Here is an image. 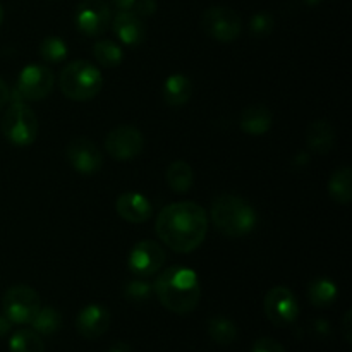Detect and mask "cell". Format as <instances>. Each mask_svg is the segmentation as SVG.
<instances>
[{
	"instance_id": "1",
	"label": "cell",
	"mask_w": 352,
	"mask_h": 352,
	"mask_svg": "<svg viewBox=\"0 0 352 352\" xmlns=\"http://www.w3.org/2000/svg\"><path fill=\"white\" fill-rule=\"evenodd\" d=\"M155 232L162 243L175 253L198 250L208 232V215L195 201H177L167 205L157 217Z\"/></svg>"
},
{
	"instance_id": "2",
	"label": "cell",
	"mask_w": 352,
	"mask_h": 352,
	"mask_svg": "<svg viewBox=\"0 0 352 352\" xmlns=\"http://www.w3.org/2000/svg\"><path fill=\"white\" fill-rule=\"evenodd\" d=\"M153 294L168 311L188 315L199 305L201 284L191 268L172 267L158 275L153 284Z\"/></svg>"
},
{
	"instance_id": "3",
	"label": "cell",
	"mask_w": 352,
	"mask_h": 352,
	"mask_svg": "<svg viewBox=\"0 0 352 352\" xmlns=\"http://www.w3.org/2000/svg\"><path fill=\"white\" fill-rule=\"evenodd\" d=\"M210 219L220 234L227 237H244L256 227L258 215L246 199L236 195H219L212 201Z\"/></svg>"
},
{
	"instance_id": "4",
	"label": "cell",
	"mask_w": 352,
	"mask_h": 352,
	"mask_svg": "<svg viewBox=\"0 0 352 352\" xmlns=\"http://www.w3.org/2000/svg\"><path fill=\"white\" fill-rule=\"evenodd\" d=\"M58 88L65 98L88 102L102 91V71L88 60H74L62 69L58 76Z\"/></svg>"
},
{
	"instance_id": "5",
	"label": "cell",
	"mask_w": 352,
	"mask_h": 352,
	"mask_svg": "<svg viewBox=\"0 0 352 352\" xmlns=\"http://www.w3.org/2000/svg\"><path fill=\"white\" fill-rule=\"evenodd\" d=\"M2 134L14 146H30L38 136L36 113L23 102L10 103L2 117Z\"/></svg>"
},
{
	"instance_id": "6",
	"label": "cell",
	"mask_w": 352,
	"mask_h": 352,
	"mask_svg": "<svg viewBox=\"0 0 352 352\" xmlns=\"http://www.w3.org/2000/svg\"><path fill=\"white\" fill-rule=\"evenodd\" d=\"M199 24L206 36L220 41V43L236 41L243 31V21H241L239 14L226 6L208 7L203 12Z\"/></svg>"
},
{
	"instance_id": "7",
	"label": "cell",
	"mask_w": 352,
	"mask_h": 352,
	"mask_svg": "<svg viewBox=\"0 0 352 352\" xmlns=\"http://www.w3.org/2000/svg\"><path fill=\"white\" fill-rule=\"evenodd\" d=\"M40 308V294L28 285H14V287L7 289V292L3 294L2 309L10 323L28 325L36 316Z\"/></svg>"
},
{
	"instance_id": "8",
	"label": "cell",
	"mask_w": 352,
	"mask_h": 352,
	"mask_svg": "<svg viewBox=\"0 0 352 352\" xmlns=\"http://www.w3.org/2000/svg\"><path fill=\"white\" fill-rule=\"evenodd\" d=\"M74 23L85 36H102L112 23V10L105 0H81L76 7Z\"/></svg>"
},
{
	"instance_id": "9",
	"label": "cell",
	"mask_w": 352,
	"mask_h": 352,
	"mask_svg": "<svg viewBox=\"0 0 352 352\" xmlns=\"http://www.w3.org/2000/svg\"><path fill=\"white\" fill-rule=\"evenodd\" d=\"M55 85V76L50 67L43 64H28L19 72L17 79V93L19 98L28 102H38L47 98Z\"/></svg>"
},
{
	"instance_id": "10",
	"label": "cell",
	"mask_w": 352,
	"mask_h": 352,
	"mask_svg": "<svg viewBox=\"0 0 352 352\" xmlns=\"http://www.w3.org/2000/svg\"><path fill=\"white\" fill-rule=\"evenodd\" d=\"M263 309L267 318L275 327H289L298 320L299 305L294 292L284 285L270 289L265 296Z\"/></svg>"
},
{
	"instance_id": "11",
	"label": "cell",
	"mask_w": 352,
	"mask_h": 352,
	"mask_svg": "<svg viewBox=\"0 0 352 352\" xmlns=\"http://www.w3.org/2000/svg\"><path fill=\"white\" fill-rule=\"evenodd\" d=\"M165 250L151 239H143L133 246L127 258V267L136 277L146 278L160 272L165 263Z\"/></svg>"
},
{
	"instance_id": "12",
	"label": "cell",
	"mask_w": 352,
	"mask_h": 352,
	"mask_svg": "<svg viewBox=\"0 0 352 352\" xmlns=\"http://www.w3.org/2000/svg\"><path fill=\"white\" fill-rule=\"evenodd\" d=\"M143 133L134 126L116 127L105 138V151L113 160H133V158H136L143 151Z\"/></svg>"
},
{
	"instance_id": "13",
	"label": "cell",
	"mask_w": 352,
	"mask_h": 352,
	"mask_svg": "<svg viewBox=\"0 0 352 352\" xmlns=\"http://www.w3.org/2000/svg\"><path fill=\"white\" fill-rule=\"evenodd\" d=\"M67 160L71 167L81 175H95L102 170V150L88 138H76L67 144Z\"/></svg>"
},
{
	"instance_id": "14",
	"label": "cell",
	"mask_w": 352,
	"mask_h": 352,
	"mask_svg": "<svg viewBox=\"0 0 352 352\" xmlns=\"http://www.w3.org/2000/svg\"><path fill=\"white\" fill-rule=\"evenodd\" d=\"M110 26L120 43L127 45V47H138L146 40V26H144L143 19L136 16L133 10H119L112 17Z\"/></svg>"
},
{
	"instance_id": "15",
	"label": "cell",
	"mask_w": 352,
	"mask_h": 352,
	"mask_svg": "<svg viewBox=\"0 0 352 352\" xmlns=\"http://www.w3.org/2000/svg\"><path fill=\"white\" fill-rule=\"evenodd\" d=\"M110 311L102 305H88L79 311L76 329L85 339H98L109 330Z\"/></svg>"
},
{
	"instance_id": "16",
	"label": "cell",
	"mask_w": 352,
	"mask_h": 352,
	"mask_svg": "<svg viewBox=\"0 0 352 352\" xmlns=\"http://www.w3.org/2000/svg\"><path fill=\"white\" fill-rule=\"evenodd\" d=\"M116 210L120 219L129 223H143L153 215L150 199L141 192H122L117 198Z\"/></svg>"
},
{
	"instance_id": "17",
	"label": "cell",
	"mask_w": 352,
	"mask_h": 352,
	"mask_svg": "<svg viewBox=\"0 0 352 352\" xmlns=\"http://www.w3.org/2000/svg\"><path fill=\"white\" fill-rule=\"evenodd\" d=\"M272 120L274 116L270 109L265 105H250L241 112L239 126L250 136H263L270 131Z\"/></svg>"
},
{
	"instance_id": "18",
	"label": "cell",
	"mask_w": 352,
	"mask_h": 352,
	"mask_svg": "<svg viewBox=\"0 0 352 352\" xmlns=\"http://www.w3.org/2000/svg\"><path fill=\"white\" fill-rule=\"evenodd\" d=\"M333 144H336V131H333L332 124L322 119L309 124L308 131H306V146L311 153H329Z\"/></svg>"
},
{
	"instance_id": "19",
	"label": "cell",
	"mask_w": 352,
	"mask_h": 352,
	"mask_svg": "<svg viewBox=\"0 0 352 352\" xmlns=\"http://www.w3.org/2000/svg\"><path fill=\"white\" fill-rule=\"evenodd\" d=\"M162 96L168 107H182L191 100L192 82L184 74H172L162 86Z\"/></svg>"
},
{
	"instance_id": "20",
	"label": "cell",
	"mask_w": 352,
	"mask_h": 352,
	"mask_svg": "<svg viewBox=\"0 0 352 352\" xmlns=\"http://www.w3.org/2000/svg\"><path fill=\"white\" fill-rule=\"evenodd\" d=\"M306 294H308L309 302L313 306H316V308H329V306L336 302L337 296H339V289H337L336 282L322 277L309 282Z\"/></svg>"
},
{
	"instance_id": "21",
	"label": "cell",
	"mask_w": 352,
	"mask_h": 352,
	"mask_svg": "<svg viewBox=\"0 0 352 352\" xmlns=\"http://www.w3.org/2000/svg\"><path fill=\"white\" fill-rule=\"evenodd\" d=\"M167 184L168 188L174 192H188L192 188V182H195V172H192L191 165L184 160H175L172 162L167 167Z\"/></svg>"
},
{
	"instance_id": "22",
	"label": "cell",
	"mask_w": 352,
	"mask_h": 352,
	"mask_svg": "<svg viewBox=\"0 0 352 352\" xmlns=\"http://www.w3.org/2000/svg\"><path fill=\"white\" fill-rule=\"evenodd\" d=\"M329 195L339 205H349L352 199V170L351 167H340L329 181Z\"/></svg>"
},
{
	"instance_id": "23",
	"label": "cell",
	"mask_w": 352,
	"mask_h": 352,
	"mask_svg": "<svg viewBox=\"0 0 352 352\" xmlns=\"http://www.w3.org/2000/svg\"><path fill=\"white\" fill-rule=\"evenodd\" d=\"M206 330H208L210 339L220 346H229L237 339L236 323L226 316H212L206 323Z\"/></svg>"
},
{
	"instance_id": "24",
	"label": "cell",
	"mask_w": 352,
	"mask_h": 352,
	"mask_svg": "<svg viewBox=\"0 0 352 352\" xmlns=\"http://www.w3.org/2000/svg\"><path fill=\"white\" fill-rule=\"evenodd\" d=\"M93 57L102 67L116 69L122 64L124 52L116 41L112 40H98L93 45Z\"/></svg>"
},
{
	"instance_id": "25",
	"label": "cell",
	"mask_w": 352,
	"mask_h": 352,
	"mask_svg": "<svg viewBox=\"0 0 352 352\" xmlns=\"http://www.w3.org/2000/svg\"><path fill=\"white\" fill-rule=\"evenodd\" d=\"M9 349L10 352H45V344L33 329H23L10 337Z\"/></svg>"
},
{
	"instance_id": "26",
	"label": "cell",
	"mask_w": 352,
	"mask_h": 352,
	"mask_svg": "<svg viewBox=\"0 0 352 352\" xmlns=\"http://www.w3.org/2000/svg\"><path fill=\"white\" fill-rule=\"evenodd\" d=\"M33 327V330L40 336H54L62 325V316L58 313V309L47 306V308H40V311L36 313L33 320L30 323Z\"/></svg>"
},
{
	"instance_id": "27",
	"label": "cell",
	"mask_w": 352,
	"mask_h": 352,
	"mask_svg": "<svg viewBox=\"0 0 352 352\" xmlns=\"http://www.w3.org/2000/svg\"><path fill=\"white\" fill-rule=\"evenodd\" d=\"M40 55L47 64H60L67 57V43L60 36H47L40 43Z\"/></svg>"
},
{
	"instance_id": "28",
	"label": "cell",
	"mask_w": 352,
	"mask_h": 352,
	"mask_svg": "<svg viewBox=\"0 0 352 352\" xmlns=\"http://www.w3.org/2000/svg\"><path fill=\"white\" fill-rule=\"evenodd\" d=\"M151 294H153V285L144 282L143 278L129 280L124 285V296L131 302H144L151 298Z\"/></svg>"
},
{
	"instance_id": "29",
	"label": "cell",
	"mask_w": 352,
	"mask_h": 352,
	"mask_svg": "<svg viewBox=\"0 0 352 352\" xmlns=\"http://www.w3.org/2000/svg\"><path fill=\"white\" fill-rule=\"evenodd\" d=\"M274 16L268 12H258L251 17L250 21V31L253 36L256 38H263L268 36V34L274 31Z\"/></svg>"
},
{
	"instance_id": "30",
	"label": "cell",
	"mask_w": 352,
	"mask_h": 352,
	"mask_svg": "<svg viewBox=\"0 0 352 352\" xmlns=\"http://www.w3.org/2000/svg\"><path fill=\"white\" fill-rule=\"evenodd\" d=\"M157 9H158L157 0H136L131 10L143 19V17L153 16V14L157 12Z\"/></svg>"
},
{
	"instance_id": "31",
	"label": "cell",
	"mask_w": 352,
	"mask_h": 352,
	"mask_svg": "<svg viewBox=\"0 0 352 352\" xmlns=\"http://www.w3.org/2000/svg\"><path fill=\"white\" fill-rule=\"evenodd\" d=\"M251 352H285V349L278 340L272 339V337H263V339L254 342Z\"/></svg>"
},
{
	"instance_id": "32",
	"label": "cell",
	"mask_w": 352,
	"mask_h": 352,
	"mask_svg": "<svg viewBox=\"0 0 352 352\" xmlns=\"http://www.w3.org/2000/svg\"><path fill=\"white\" fill-rule=\"evenodd\" d=\"M351 316H352V313L349 309V311H346V315H344V320H342V333H344V339H346L347 344L352 342V336H351V333H352V329H351L352 320H351Z\"/></svg>"
},
{
	"instance_id": "33",
	"label": "cell",
	"mask_w": 352,
	"mask_h": 352,
	"mask_svg": "<svg viewBox=\"0 0 352 352\" xmlns=\"http://www.w3.org/2000/svg\"><path fill=\"white\" fill-rule=\"evenodd\" d=\"M10 100V89L7 86V82L0 78V110L7 105V102Z\"/></svg>"
},
{
	"instance_id": "34",
	"label": "cell",
	"mask_w": 352,
	"mask_h": 352,
	"mask_svg": "<svg viewBox=\"0 0 352 352\" xmlns=\"http://www.w3.org/2000/svg\"><path fill=\"white\" fill-rule=\"evenodd\" d=\"M313 330H315V333H318V336H329L330 325L325 320H316V322L313 323Z\"/></svg>"
},
{
	"instance_id": "35",
	"label": "cell",
	"mask_w": 352,
	"mask_h": 352,
	"mask_svg": "<svg viewBox=\"0 0 352 352\" xmlns=\"http://www.w3.org/2000/svg\"><path fill=\"white\" fill-rule=\"evenodd\" d=\"M134 2H136V0H110V3L119 10H131Z\"/></svg>"
},
{
	"instance_id": "36",
	"label": "cell",
	"mask_w": 352,
	"mask_h": 352,
	"mask_svg": "<svg viewBox=\"0 0 352 352\" xmlns=\"http://www.w3.org/2000/svg\"><path fill=\"white\" fill-rule=\"evenodd\" d=\"M10 327H12V323L9 322V318L6 315H0V337H6L9 333Z\"/></svg>"
},
{
	"instance_id": "37",
	"label": "cell",
	"mask_w": 352,
	"mask_h": 352,
	"mask_svg": "<svg viewBox=\"0 0 352 352\" xmlns=\"http://www.w3.org/2000/svg\"><path fill=\"white\" fill-rule=\"evenodd\" d=\"M109 352H131V347L124 342H117L110 347Z\"/></svg>"
},
{
	"instance_id": "38",
	"label": "cell",
	"mask_w": 352,
	"mask_h": 352,
	"mask_svg": "<svg viewBox=\"0 0 352 352\" xmlns=\"http://www.w3.org/2000/svg\"><path fill=\"white\" fill-rule=\"evenodd\" d=\"M302 3H306V6H309V7H313V6H318L320 2H322V0H301Z\"/></svg>"
},
{
	"instance_id": "39",
	"label": "cell",
	"mask_w": 352,
	"mask_h": 352,
	"mask_svg": "<svg viewBox=\"0 0 352 352\" xmlns=\"http://www.w3.org/2000/svg\"><path fill=\"white\" fill-rule=\"evenodd\" d=\"M3 21V9H2V3H0V24H2Z\"/></svg>"
}]
</instances>
